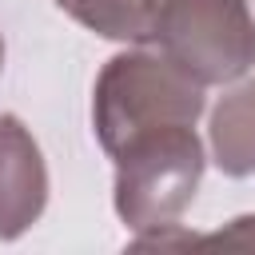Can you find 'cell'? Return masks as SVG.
Segmentation results:
<instances>
[{
  "label": "cell",
  "instance_id": "cell-1",
  "mask_svg": "<svg viewBox=\"0 0 255 255\" xmlns=\"http://www.w3.org/2000/svg\"><path fill=\"white\" fill-rule=\"evenodd\" d=\"M203 116V84L187 76L163 52L135 44L131 52L112 56L92 88V128L108 155H120L128 143L167 131L195 128Z\"/></svg>",
  "mask_w": 255,
  "mask_h": 255
},
{
  "label": "cell",
  "instance_id": "cell-2",
  "mask_svg": "<svg viewBox=\"0 0 255 255\" xmlns=\"http://www.w3.org/2000/svg\"><path fill=\"white\" fill-rule=\"evenodd\" d=\"M116 159V215L135 235L171 231L191 207L207 155L195 128H167L128 143Z\"/></svg>",
  "mask_w": 255,
  "mask_h": 255
},
{
  "label": "cell",
  "instance_id": "cell-3",
  "mask_svg": "<svg viewBox=\"0 0 255 255\" xmlns=\"http://www.w3.org/2000/svg\"><path fill=\"white\" fill-rule=\"evenodd\" d=\"M155 44L203 88L243 80L255 68V0H171Z\"/></svg>",
  "mask_w": 255,
  "mask_h": 255
},
{
  "label": "cell",
  "instance_id": "cell-4",
  "mask_svg": "<svg viewBox=\"0 0 255 255\" xmlns=\"http://www.w3.org/2000/svg\"><path fill=\"white\" fill-rule=\"evenodd\" d=\"M48 207V163L20 116H0V239L12 243Z\"/></svg>",
  "mask_w": 255,
  "mask_h": 255
},
{
  "label": "cell",
  "instance_id": "cell-5",
  "mask_svg": "<svg viewBox=\"0 0 255 255\" xmlns=\"http://www.w3.org/2000/svg\"><path fill=\"white\" fill-rule=\"evenodd\" d=\"M211 159L223 175L247 179L255 175V80L235 84L211 112Z\"/></svg>",
  "mask_w": 255,
  "mask_h": 255
},
{
  "label": "cell",
  "instance_id": "cell-6",
  "mask_svg": "<svg viewBox=\"0 0 255 255\" xmlns=\"http://www.w3.org/2000/svg\"><path fill=\"white\" fill-rule=\"evenodd\" d=\"M171 0H56L76 24L120 44H155L159 16Z\"/></svg>",
  "mask_w": 255,
  "mask_h": 255
},
{
  "label": "cell",
  "instance_id": "cell-7",
  "mask_svg": "<svg viewBox=\"0 0 255 255\" xmlns=\"http://www.w3.org/2000/svg\"><path fill=\"white\" fill-rule=\"evenodd\" d=\"M203 243H227V247H255V215H239L231 219L223 231L207 235Z\"/></svg>",
  "mask_w": 255,
  "mask_h": 255
},
{
  "label": "cell",
  "instance_id": "cell-8",
  "mask_svg": "<svg viewBox=\"0 0 255 255\" xmlns=\"http://www.w3.org/2000/svg\"><path fill=\"white\" fill-rule=\"evenodd\" d=\"M0 68H4V40H0Z\"/></svg>",
  "mask_w": 255,
  "mask_h": 255
}]
</instances>
